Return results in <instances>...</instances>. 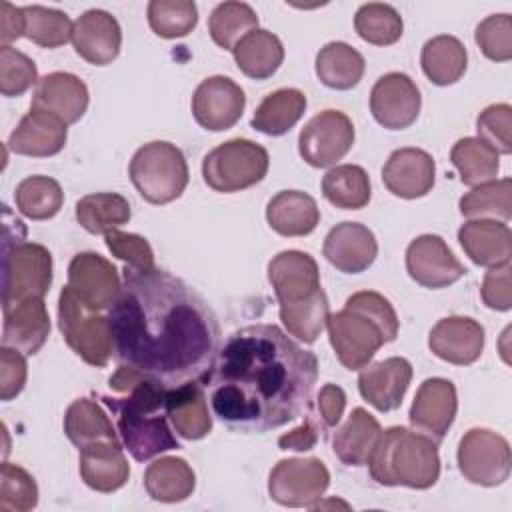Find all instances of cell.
I'll list each match as a JSON object with an SVG mask.
<instances>
[{
	"label": "cell",
	"mask_w": 512,
	"mask_h": 512,
	"mask_svg": "<svg viewBox=\"0 0 512 512\" xmlns=\"http://www.w3.org/2000/svg\"><path fill=\"white\" fill-rule=\"evenodd\" d=\"M24 18H26V30L24 36L42 46V48H58L64 46L68 40H72V28L74 22L68 18L66 12L32 4L24 6Z\"/></svg>",
	"instance_id": "cell-46"
},
{
	"label": "cell",
	"mask_w": 512,
	"mask_h": 512,
	"mask_svg": "<svg viewBox=\"0 0 512 512\" xmlns=\"http://www.w3.org/2000/svg\"><path fill=\"white\" fill-rule=\"evenodd\" d=\"M406 272L424 288H446L458 282L466 268L436 234H422L406 248Z\"/></svg>",
	"instance_id": "cell-17"
},
{
	"label": "cell",
	"mask_w": 512,
	"mask_h": 512,
	"mask_svg": "<svg viewBox=\"0 0 512 512\" xmlns=\"http://www.w3.org/2000/svg\"><path fill=\"white\" fill-rule=\"evenodd\" d=\"M474 40L488 60L508 62L512 58V16L492 14L484 18L476 26Z\"/></svg>",
	"instance_id": "cell-49"
},
{
	"label": "cell",
	"mask_w": 512,
	"mask_h": 512,
	"mask_svg": "<svg viewBox=\"0 0 512 512\" xmlns=\"http://www.w3.org/2000/svg\"><path fill=\"white\" fill-rule=\"evenodd\" d=\"M38 504V486L30 472L18 464L2 462L0 466V510L28 512Z\"/></svg>",
	"instance_id": "cell-47"
},
{
	"label": "cell",
	"mask_w": 512,
	"mask_h": 512,
	"mask_svg": "<svg viewBox=\"0 0 512 512\" xmlns=\"http://www.w3.org/2000/svg\"><path fill=\"white\" fill-rule=\"evenodd\" d=\"M456 462L460 474L484 488L500 486L508 480L512 452L508 440L488 428H470L458 444Z\"/></svg>",
	"instance_id": "cell-10"
},
{
	"label": "cell",
	"mask_w": 512,
	"mask_h": 512,
	"mask_svg": "<svg viewBox=\"0 0 512 512\" xmlns=\"http://www.w3.org/2000/svg\"><path fill=\"white\" fill-rule=\"evenodd\" d=\"M104 240H106V248L112 252V256L122 260L126 266L138 268V270H148V268L156 266L152 246L144 236L112 230L104 236Z\"/></svg>",
	"instance_id": "cell-51"
},
{
	"label": "cell",
	"mask_w": 512,
	"mask_h": 512,
	"mask_svg": "<svg viewBox=\"0 0 512 512\" xmlns=\"http://www.w3.org/2000/svg\"><path fill=\"white\" fill-rule=\"evenodd\" d=\"M458 208L470 220L508 222L512 216V180L500 178L474 186L460 198Z\"/></svg>",
	"instance_id": "cell-41"
},
{
	"label": "cell",
	"mask_w": 512,
	"mask_h": 512,
	"mask_svg": "<svg viewBox=\"0 0 512 512\" xmlns=\"http://www.w3.org/2000/svg\"><path fill=\"white\" fill-rule=\"evenodd\" d=\"M306 94L298 88H278L256 106L250 126L266 136H282L304 116Z\"/></svg>",
	"instance_id": "cell-34"
},
{
	"label": "cell",
	"mask_w": 512,
	"mask_h": 512,
	"mask_svg": "<svg viewBox=\"0 0 512 512\" xmlns=\"http://www.w3.org/2000/svg\"><path fill=\"white\" fill-rule=\"evenodd\" d=\"M268 282L280 310L298 308L324 296L316 260L302 250H284L268 262Z\"/></svg>",
	"instance_id": "cell-13"
},
{
	"label": "cell",
	"mask_w": 512,
	"mask_h": 512,
	"mask_svg": "<svg viewBox=\"0 0 512 512\" xmlns=\"http://www.w3.org/2000/svg\"><path fill=\"white\" fill-rule=\"evenodd\" d=\"M78 466L82 482L102 494L120 490L130 476L122 442L114 440H96L80 448Z\"/></svg>",
	"instance_id": "cell-26"
},
{
	"label": "cell",
	"mask_w": 512,
	"mask_h": 512,
	"mask_svg": "<svg viewBox=\"0 0 512 512\" xmlns=\"http://www.w3.org/2000/svg\"><path fill=\"white\" fill-rule=\"evenodd\" d=\"M132 216L130 204L116 192L86 194L76 202V220L90 234H108L124 226Z\"/></svg>",
	"instance_id": "cell-39"
},
{
	"label": "cell",
	"mask_w": 512,
	"mask_h": 512,
	"mask_svg": "<svg viewBox=\"0 0 512 512\" xmlns=\"http://www.w3.org/2000/svg\"><path fill=\"white\" fill-rule=\"evenodd\" d=\"M72 46L82 60L94 66L110 64L118 58L122 46V30L118 20L106 10H86L74 22Z\"/></svg>",
	"instance_id": "cell-23"
},
{
	"label": "cell",
	"mask_w": 512,
	"mask_h": 512,
	"mask_svg": "<svg viewBox=\"0 0 512 512\" xmlns=\"http://www.w3.org/2000/svg\"><path fill=\"white\" fill-rule=\"evenodd\" d=\"M412 380V364L402 356H390L366 364L358 376L360 396L378 412L396 410Z\"/></svg>",
	"instance_id": "cell-20"
},
{
	"label": "cell",
	"mask_w": 512,
	"mask_h": 512,
	"mask_svg": "<svg viewBox=\"0 0 512 512\" xmlns=\"http://www.w3.org/2000/svg\"><path fill=\"white\" fill-rule=\"evenodd\" d=\"M128 174L138 194L156 206L180 198L190 176L182 150L166 140L140 146L130 160Z\"/></svg>",
	"instance_id": "cell-6"
},
{
	"label": "cell",
	"mask_w": 512,
	"mask_h": 512,
	"mask_svg": "<svg viewBox=\"0 0 512 512\" xmlns=\"http://www.w3.org/2000/svg\"><path fill=\"white\" fill-rule=\"evenodd\" d=\"M52 284V254L46 246L28 242L26 232L12 238L4 228L2 310L30 298H44Z\"/></svg>",
	"instance_id": "cell-7"
},
{
	"label": "cell",
	"mask_w": 512,
	"mask_h": 512,
	"mask_svg": "<svg viewBox=\"0 0 512 512\" xmlns=\"http://www.w3.org/2000/svg\"><path fill=\"white\" fill-rule=\"evenodd\" d=\"M316 76L332 90H350L364 76V56L350 44L334 40L316 54Z\"/></svg>",
	"instance_id": "cell-36"
},
{
	"label": "cell",
	"mask_w": 512,
	"mask_h": 512,
	"mask_svg": "<svg viewBox=\"0 0 512 512\" xmlns=\"http://www.w3.org/2000/svg\"><path fill=\"white\" fill-rule=\"evenodd\" d=\"M318 360L274 324L232 332L200 378L212 412L242 432L280 428L312 406Z\"/></svg>",
	"instance_id": "cell-2"
},
{
	"label": "cell",
	"mask_w": 512,
	"mask_h": 512,
	"mask_svg": "<svg viewBox=\"0 0 512 512\" xmlns=\"http://www.w3.org/2000/svg\"><path fill=\"white\" fill-rule=\"evenodd\" d=\"M324 258L344 274H360L368 270L378 256L374 232L360 222H340L324 238Z\"/></svg>",
	"instance_id": "cell-19"
},
{
	"label": "cell",
	"mask_w": 512,
	"mask_h": 512,
	"mask_svg": "<svg viewBox=\"0 0 512 512\" xmlns=\"http://www.w3.org/2000/svg\"><path fill=\"white\" fill-rule=\"evenodd\" d=\"M420 64L424 76L432 84L450 86L464 76L468 66V52L456 36L440 34L422 46Z\"/></svg>",
	"instance_id": "cell-35"
},
{
	"label": "cell",
	"mask_w": 512,
	"mask_h": 512,
	"mask_svg": "<svg viewBox=\"0 0 512 512\" xmlns=\"http://www.w3.org/2000/svg\"><path fill=\"white\" fill-rule=\"evenodd\" d=\"M232 56L242 74L252 80H266L280 68L284 46L270 30L256 28L232 48Z\"/></svg>",
	"instance_id": "cell-33"
},
{
	"label": "cell",
	"mask_w": 512,
	"mask_h": 512,
	"mask_svg": "<svg viewBox=\"0 0 512 512\" xmlns=\"http://www.w3.org/2000/svg\"><path fill=\"white\" fill-rule=\"evenodd\" d=\"M266 222L280 236H308L320 222V210L310 194L300 190H282L268 200Z\"/></svg>",
	"instance_id": "cell-30"
},
{
	"label": "cell",
	"mask_w": 512,
	"mask_h": 512,
	"mask_svg": "<svg viewBox=\"0 0 512 512\" xmlns=\"http://www.w3.org/2000/svg\"><path fill=\"white\" fill-rule=\"evenodd\" d=\"M458 242L466 256L484 268L508 264L512 256V232L506 222L468 220L458 230Z\"/></svg>",
	"instance_id": "cell-28"
},
{
	"label": "cell",
	"mask_w": 512,
	"mask_h": 512,
	"mask_svg": "<svg viewBox=\"0 0 512 512\" xmlns=\"http://www.w3.org/2000/svg\"><path fill=\"white\" fill-rule=\"evenodd\" d=\"M108 320L118 364L164 388L200 380L220 346V324L206 300L156 266H124Z\"/></svg>",
	"instance_id": "cell-1"
},
{
	"label": "cell",
	"mask_w": 512,
	"mask_h": 512,
	"mask_svg": "<svg viewBox=\"0 0 512 512\" xmlns=\"http://www.w3.org/2000/svg\"><path fill=\"white\" fill-rule=\"evenodd\" d=\"M456 410V386L446 378H428L416 390L408 420L416 432L440 444L454 424Z\"/></svg>",
	"instance_id": "cell-18"
},
{
	"label": "cell",
	"mask_w": 512,
	"mask_h": 512,
	"mask_svg": "<svg viewBox=\"0 0 512 512\" xmlns=\"http://www.w3.org/2000/svg\"><path fill=\"white\" fill-rule=\"evenodd\" d=\"M354 124L340 110H322L298 134V152L312 168H328L342 160L354 144Z\"/></svg>",
	"instance_id": "cell-12"
},
{
	"label": "cell",
	"mask_w": 512,
	"mask_h": 512,
	"mask_svg": "<svg viewBox=\"0 0 512 512\" xmlns=\"http://www.w3.org/2000/svg\"><path fill=\"white\" fill-rule=\"evenodd\" d=\"M270 166L268 150L248 138H232L212 148L202 160V178L222 194L246 190L264 180Z\"/></svg>",
	"instance_id": "cell-9"
},
{
	"label": "cell",
	"mask_w": 512,
	"mask_h": 512,
	"mask_svg": "<svg viewBox=\"0 0 512 512\" xmlns=\"http://www.w3.org/2000/svg\"><path fill=\"white\" fill-rule=\"evenodd\" d=\"M346 408V394L336 384H324L316 394V410L324 428L338 426Z\"/></svg>",
	"instance_id": "cell-55"
},
{
	"label": "cell",
	"mask_w": 512,
	"mask_h": 512,
	"mask_svg": "<svg viewBox=\"0 0 512 512\" xmlns=\"http://www.w3.org/2000/svg\"><path fill=\"white\" fill-rule=\"evenodd\" d=\"M146 14L150 30L166 40L188 36L198 24V8L192 0H152Z\"/></svg>",
	"instance_id": "cell-45"
},
{
	"label": "cell",
	"mask_w": 512,
	"mask_h": 512,
	"mask_svg": "<svg viewBox=\"0 0 512 512\" xmlns=\"http://www.w3.org/2000/svg\"><path fill=\"white\" fill-rule=\"evenodd\" d=\"M436 180V164L426 150L398 148L394 150L384 168L382 182L398 198L416 200L426 196Z\"/></svg>",
	"instance_id": "cell-21"
},
{
	"label": "cell",
	"mask_w": 512,
	"mask_h": 512,
	"mask_svg": "<svg viewBox=\"0 0 512 512\" xmlns=\"http://www.w3.org/2000/svg\"><path fill=\"white\" fill-rule=\"evenodd\" d=\"M64 434L68 440L80 448L96 440L120 442L118 430L114 428L102 406L90 398L74 400L64 414Z\"/></svg>",
	"instance_id": "cell-37"
},
{
	"label": "cell",
	"mask_w": 512,
	"mask_h": 512,
	"mask_svg": "<svg viewBox=\"0 0 512 512\" xmlns=\"http://www.w3.org/2000/svg\"><path fill=\"white\" fill-rule=\"evenodd\" d=\"M258 28V14L246 2H222L208 18V32L216 46L232 50L246 34Z\"/></svg>",
	"instance_id": "cell-43"
},
{
	"label": "cell",
	"mask_w": 512,
	"mask_h": 512,
	"mask_svg": "<svg viewBox=\"0 0 512 512\" xmlns=\"http://www.w3.org/2000/svg\"><path fill=\"white\" fill-rule=\"evenodd\" d=\"M166 412L174 432L184 440H202L212 430L206 390L200 380L168 388Z\"/></svg>",
	"instance_id": "cell-29"
},
{
	"label": "cell",
	"mask_w": 512,
	"mask_h": 512,
	"mask_svg": "<svg viewBox=\"0 0 512 512\" xmlns=\"http://www.w3.org/2000/svg\"><path fill=\"white\" fill-rule=\"evenodd\" d=\"M382 434V426L366 408L358 406L332 436V450L346 466L368 464L374 446Z\"/></svg>",
	"instance_id": "cell-31"
},
{
	"label": "cell",
	"mask_w": 512,
	"mask_h": 512,
	"mask_svg": "<svg viewBox=\"0 0 512 512\" xmlns=\"http://www.w3.org/2000/svg\"><path fill=\"white\" fill-rule=\"evenodd\" d=\"M356 34L374 46H390L402 38L404 22L400 12L384 2H368L356 10Z\"/></svg>",
	"instance_id": "cell-44"
},
{
	"label": "cell",
	"mask_w": 512,
	"mask_h": 512,
	"mask_svg": "<svg viewBox=\"0 0 512 512\" xmlns=\"http://www.w3.org/2000/svg\"><path fill=\"white\" fill-rule=\"evenodd\" d=\"M88 88L70 72H50L34 88L30 108L58 116L64 124L78 122L88 108Z\"/></svg>",
	"instance_id": "cell-24"
},
{
	"label": "cell",
	"mask_w": 512,
	"mask_h": 512,
	"mask_svg": "<svg viewBox=\"0 0 512 512\" xmlns=\"http://www.w3.org/2000/svg\"><path fill=\"white\" fill-rule=\"evenodd\" d=\"M14 200L22 216L30 220H48L60 212L64 204V192L54 178L38 174L24 178L16 186Z\"/></svg>",
	"instance_id": "cell-42"
},
{
	"label": "cell",
	"mask_w": 512,
	"mask_h": 512,
	"mask_svg": "<svg viewBox=\"0 0 512 512\" xmlns=\"http://www.w3.org/2000/svg\"><path fill=\"white\" fill-rule=\"evenodd\" d=\"M244 90L228 76H210L202 80L192 94V116L210 132L232 128L244 112Z\"/></svg>",
	"instance_id": "cell-16"
},
{
	"label": "cell",
	"mask_w": 512,
	"mask_h": 512,
	"mask_svg": "<svg viewBox=\"0 0 512 512\" xmlns=\"http://www.w3.org/2000/svg\"><path fill=\"white\" fill-rule=\"evenodd\" d=\"M38 70L32 58L12 46H0V92L6 98L22 96L38 84Z\"/></svg>",
	"instance_id": "cell-48"
},
{
	"label": "cell",
	"mask_w": 512,
	"mask_h": 512,
	"mask_svg": "<svg viewBox=\"0 0 512 512\" xmlns=\"http://www.w3.org/2000/svg\"><path fill=\"white\" fill-rule=\"evenodd\" d=\"M510 272H512V266L508 262L502 266H494L484 274L482 286H480V296H482V302L490 310L508 312L512 308Z\"/></svg>",
	"instance_id": "cell-53"
},
{
	"label": "cell",
	"mask_w": 512,
	"mask_h": 512,
	"mask_svg": "<svg viewBox=\"0 0 512 512\" xmlns=\"http://www.w3.org/2000/svg\"><path fill=\"white\" fill-rule=\"evenodd\" d=\"M2 314V346L14 348L24 356H32L44 346L50 334V316L44 298L24 300L2 310Z\"/></svg>",
	"instance_id": "cell-27"
},
{
	"label": "cell",
	"mask_w": 512,
	"mask_h": 512,
	"mask_svg": "<svg viewBox=\"0 0 512 512\" xmlns=\"http://www.w3.org/2000/svg\"><path fill=\"white\" fill-rule=\"evenodd\" d=\"M58 328L70 350L94 368H104L114 356L108 316L88 308L68 286L58 296Z\"/></svg>",
	"instance_id": "cell-8"
},
{
	"label": "cell",
	"mask_w": 512,
	"mask_h": 512,
	"mask_svg": "<svg viewBox=\"0 0 512 512\" xmlns=\"http://www.w3.org/2000/svg\"><path fill=\"white\" fill-rule=\"evenodd\" d=\"M398 316L388 298L374 290L352 294L326 322L330 346L348 370H362L374 354L398 336Z\"/></svg>",
	"instance_id": "cell-3"
},
{
	"label": "cell",
	"mask_w": 512,
	"mask_h": 512,
	"mask_svg": "<svg viewBox=\"0 0 512 512\" xmlns=\"http://www.w3.org/2000/svg\"><path fill=\"white\" fill-rule=\"evenodd\" d=\"M122 396H100L116 416V430L122 446L136 462H146L168 450H178L180 442L168 426V388L140 376Z\"/></svg>",
	"instance_id": "cell-4"
},
{
	"label": "cell",
	"mask_w": 512,
	"mask_h": 512,
	"mask_svg": "<svg viewBox=\"0 0 512 512\" xmlns=\"http://www.w3.org/2000/svg\"><path fill=\"white\" fill-rule=\"evenodd\" d=\"M66 126L58 116L30 108L10 132L6 146L20 156L48 158L64 148L68 138Z\"/></svg>",
	"instance_id": "cell-25"
},
{
	"label": "cell",
	"mask_w": 512,
	"mask_h": 512,
	"mask_svg": "<svg viewBox=\"0 0 512 512\" xmlns=\"http://www.w3.org/2000/svg\"><path fill=\"white\" fill-rule=\"evenodd\" d=\"M322 194L336 208L360 210L370 202L372 186L362 166L340 164L324 174Z\"/></svg>",
	"instance_id": "cell-40"
},
{
	"label": "cell",
	"mask_w": 512,
	"mask_h": 512,
	"mask_svg": "<svg viewBox=\"0 0 512 512\" xmlns=\"http://www.w3.org/2000/svg\"><path fill=\"white\" fill-rule=\"evenodd\" d=\"M144 488L156 502H182L192 496L196 488V474L184 458L162 456L148 464L144 472Z\"/></svg>",
	"instance_id": "cell-32"
},
{
	"label": "cell",
	"mask_w": 512,
	"mask_h": 512,
	"mask_svg": "<svg viewBox=\"0 0 512 512\" xmlns=\"http://www.w3.org/2000/svg\"><path fill=\"white\" fill-rule=\"evenodd\" d=\"M428 346L448 364H474L484 350V326L468 316H446L430 330Z\"/></svg>",
	"instance_id": "cell-22"
},
{
	"label": "cell",
	"mask_w": 512,
	"mask_h": 512,
	"mask_svg": "<svg viewBox=\"0 0 512 512\" xmlns=\"http://www.w3.org/2000/svg\"><path fill=\"white\" fill-rule=\"evenodd\" d=\"M370 476L380 486L428 490L440 476L438 444L404 426L382 430L368 460Z\"/></svg>",
	"instance_id": "cell-5"
},
{
	"label": "cell",
	"mask_w": 512,
	"mask_h": 512,
	"mask_svg": "<svg viewBox=\"0 0 512 512\" xmlns=\"http://www.w3.org/2000/svg\"><path fill=\"white\" fill-rule=\"evenodd\" d=\"M478 138L492 146L498 154L512 152V106L490 104L476 118Z\"/></svg>",
	"instance_id": "cell-50"
},
{
	"label": "cell",
	"mask_w": 512,
	"mask_h": 512,
	"mask_svg": "<svg viewBox=\"0 0 512 512\" xmlns=\"http://www.w3.org/2000/svg\"><path fill=\"white\" fill-rule=\"evenodd\" d=\"M330 486V472L320 458H284L268 476V494L288 508H312Z\"/></svg>",
	"instance_id": "cell-11"
},
{
	"label": "cell",
	"mask_w": 512,
	"mask_h": 512,
	"mask_svg": "<svg viewBox=\"0 0 512 512\" xmlns=\"http://www.w3.org/2000/svg\"><path fill=\"white\" fill-rule=\"evenodd\" d=\"M322 430H324V424L320 422V418L316 414H312V406H310L308 412H306L304 422L298 428L282 434L278 438V446H280V450L308 452L318 444Z\"/></svg>",
	"instance_id": "cell-54"
},
{
	"label": "cell",
	"mask_w": 512,
	"mask_h": 512,
	"mask_svg": "<svg viewBox=\"0 0 512 512\" xmlns=\"http://www.w3.org/2000/svg\"><path fill=\"white\" fill-rule=\"evenodd\" d=\"M76 298L92 310H110L122 288L116 266L96 252H80L68 264V284Z\"/></svg>",
	"instance_id": "cell-15"
},
{
	"label": "cell",
	"mask_w": 512,
	"mask_h": 512,
	"mask_svg": "<svg viewBox=\"0 0 512 512\" xmlns=\"http://www.w3.org/2000/svg\"><path fill=\"white\" fill-rule=\"evenodd\" d=\"M422 96L416 82L404 72L380 76L370 90V112L388 130L412 126L420 114Z\"/></svg>",
	"instance_id": "cell-14"
},
{
	"label": "cell",
	"mask_w": 512,
	"mask_h": 512,
	"mask_svg": "<svg viewBox=\"0 0 512 512\" xmlns=\"http://www.w3.org/2000/svg\"><path fill=\"white\" fill-rule=\"evenodd\" d=\"M450 162L460 182L470 188L496 180L500 172V154L478 136L460 138L450 150Z\"/></svg>",
	"instance_id": "cell-38"
},
{
	"label": "cell",
	"mask_w": 512,
	"mask_h": 512,
	"mask_svg": "<svg viewBox=\"0 0 512 512\" xmlns=\"http://www.w3.org/2000/svg\"><path fill=\"white\" fill-rule=\"evenodd\" d=\"M28 366L26 356L14 348H0V398L4 402L16 398L26 384Z\"/></svg>",
	"instance_id": "cell-52"
},
{
	"label": "cell",
	"mask_w": 512,
	"mask_h": 512,
	"mask_svg": "<svg viewBox=\"0 0 512 512\" xmlns=\"http://www.w3.org/2000/svg\"><path fill=\"white\" fill-rule=\"evenodd\" d=\"M24 30V10L12 6L10 2H0V46H10V42L24 36Z\"/></svg>",
	"instance_id": "cell-56"
}]
</instances>
